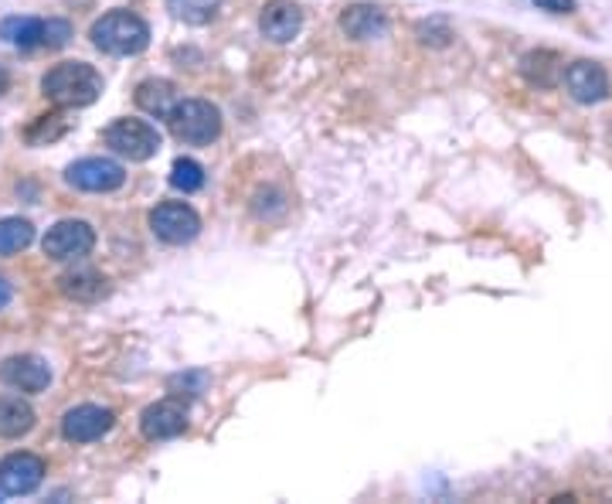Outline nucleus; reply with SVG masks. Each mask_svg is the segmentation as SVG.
I'll list each match as a JSON object with an SVG mask.
<instances>
[{"label": "nucleus", "mask_w": 612, "mask_h": 504, "mask_svg": "<svg viewBox=\"0 0 612 504\" xmlns=\"http://www.w3.org/2000/svg\"><path fill=\"white\" fill-rule=\"evenodd\" d=\"M341 32L354 41H374L388 32V17L374 4H350L341 11Z\"/></svg>", "instance_id": "nucleus-14"}, {"label": "nucleus", "mask_w": 612, "mask_h": 504, "mask_svg": "<svg viewBox=\"0 0 612 504\" xmlns=\"http://www.w3.org/2000/svg\"><path fill=\"white\" fill-rule=\"evenodd\" d=\"M140 430L146 440H174L188 430V413L181 402H174V399L153 402V406H146L140 416Z\"/></svg>", "instance_id": "nucleus-11"}, {"label": "nucleus", "mask_w": 612, "mask_h": 504, "mask_svg": "<svg viewBox=\"0 0 612 504\" xmlns=\"http://www.w3.org/2000/svg\"><path fill=\"white\" fill-rule=\"evenodd\" d=\"M11 304V284L4 280V276H0V311H4Z\"/></svg>", "instance_id": "nucleus-26"}, {"label": "nucleus", "mask_w": 612, "mask_h": 504, "mask_svg": "<svg viewBox=\"0 0 612 504\" xmlns=\"http://www.w3.org/2000/svg\"><path fill=\"white\" fill-rule=\"evenodd\" d=\"M65 181L79 191H89V194H110L126 185V171H123V164H116L110 158H82V161L68 164Z\"/></svg>", "instance_id": "nucleus-7"}, {"label": "nucleus", "mask_w": 612, "mask_h": 504, "mask_svg": "<svg viewBox=\"0 0 612 504\" xmlns=\"http://www.w3.org/2000/svg\"><path fill=\"white\" fill-rule=\"evenodd\" d=\"M8 86H11V75H8V68H4V65H0V96L8 92Z\"/></svg>", "instance_id": "nucleus-27"}, {"label": "nucleus", "mask_w": 612, "mask_h": 504, "mask_svg": "<svg viewBox=\"0 0 612 504\" xmlns=\"http://www.w3.org/2000/svg\"><path fill=\"white\" fill-rule=\"evenodd\" d=\"M534 4L548 14H575V0H534Z\"/></svg>", "instance_id": "nucleus-25"}, {"label": "nucleus", "mask_w": 612, "mask_h": 504, "mask_svg": "<svg viewBox=\"0 0 612 504\" xmlns=\"http://www.w3.org/2000/svg\"><path fill=\"white\" fill-rule=\"evenodd\" d=\"M35 430V410L21 395H0V440H17Z\"/></svg>", "instance_id": "nucleus-16"}, {"label": "nucleus", "mask_w": 612, "mask_h": 504, "mask_svg": "<svg viewBox=\"0 0 612 504\" xmlns=\"http://www.w3.org/2000/svg\"><path fill=\"white\" fill-rule=\"evenodd\" d=\"M170 185L177 191H184V194L197 191L204 185V167L197 161H191V158H177L174 167H170Z\"/></svg>", "instance_id": "nucleus-22"}, {"label": "nucleus", "mask_w": 612, "mask_h": 504, "mask_svg": "<svg viewBox=\"0 0 612 504\" xmlns=\"http://www.w3.org/2000/svg\"><path fill=\"white\" fill-rule=\"evenodd\" d=\"M89 38H92V45L99 48V52L116 55V59H126V55L146 52L150 28H146L143 17H137V14H130V11H110V14H102V17L92 24Z\"/></svg>", "instance_id": "nucleus-2"}, {"label": "nucleus", "mask_w": 612, "mask_h": 504, "mask_svg": "<svg viewBox=\"0 0 612 504\" xmlns=\"http://www.w3.org/2000/svg\"><path fill=\"white\" fill-rule=\"evenodd\" d=\"M35 242V225L28 218H0V256H14Z\"/></svg>", "instance_id": "nucleus-20"}, {"label": "nucleus", "mask_w": 612, "mask_h": 504, "mask_svg": "<svg viewBox=\"0 0 612 504\" xmlns=\"http://www.w3.org/2000/svg\"><path fill=\"white\" fill-rule=\"evenodd\" d=\"M72 24L65 17H48L41 21V48H51V52H59V48H65L72 41Z\"/></svg>", "instance_id": "nucleus-23"}, {"label": "nucleus", "mask_w": 612, "mask_h": 504, "mask_svg": "<svg viewBox=\"0 0 612 504\" xmlns=\"http://www.w3.org/2000/svg\"><path fill=\"white\" fill-rule=\"evenodd\" d=\"M95 245V232L89 222H79V218H65V222H55L51 229L44 232L41 239V249L48 260H82L89 256Z\"/></svg>", "instance_id": "nucleus-6"}, {"label": "nucleus", "mask_w": 612, "mask_h": 504, "mask_svg": "<svg viewBox=\"0 0 612 504\" xmlns=\"http://www.w3.org/2000/svg\"><path fill=\"white\" fill-rule=\"evenodd\" d=\"M561 75H565L569 96L575 99V103H582V106L602 103V99L609 96V75H605V68L599 62H589V59L572 62Z\"/></svg>", "instance_id": "nucleus-10"}, {"label": "nucleus", "mask_w": 612, "mask_h": 504, "mask_svg": "<svg viewBox=\"0 0 612 504\" xmlns=\"http://www.w3.org/2000/svg\"><path fill=\"white\" fill-rule=\"evenodd\" d=\"M137 106L150 116H164L177 106V86L167 79H146L137 86Z\"/></svg>", "instance_id": "nucleus-17"}, {"label": "nucleus", "mask_w": 612, "mask_h": 504, "mask_svg": "<svg viewBox=\"0 0 612 504\" xmlns=\"http://www.w3.org/2000/svg\"><path fill=\"white\" fill-rule=\"evenodd\" d=\"M41 92L48 103H55L59 110H82L99 99L102 75L89 62H59L55 68L44 72Z\"/></svg>", "instance_id": "nucleus-1"}, {"label": "nucleus", "mask_w": 612, "mask_h": 504, "mask_svg": "<svg viewBox=\"0 0 612 504\" xmlns=\"http://www.w3.org/2000/svg\"><path fill=\"white\" fill-rule=\"evenodd\" d=\"M59 287L65 297L72 300H79V304H95V300H102L110 293V284H106V276H102L99 269L92 266H79V269H68L59 276Z\"/></svg>", "instance_id": "nucleus-15"}, {"label": "nucleus", "mask_w": 612, "mask_h": 504, "mask_svg": "<svg viewBox=\"0 0 612 504\" xmlns=\"http://www.w3.org/2000/svg\"><path fill=\"white\" fill-rule=\"evenodd\" d=\"M303 28V11L293 4V0H269L259 14V32L276 41V45H286L299 35Z\"/></svg>", "instance_id": "nucleus-13"}, {"label": "nucleus", "mask_w": 612, "mask_h": 504, "mask_svg": "<svg viewBox=\"0 0 612 504\" xmlns=\"http://www.w3.org/2000/svg\"><path fill=\"white\" fill-rule=\"evenodd\" d=\"M561 72H565V68H561V59L554 52H527L521 59V75L531 86L548 89V86H554L561 79Z\"/></svg>", "instance_id": "nucleus-18"}, {"label": "nucleus", "mask_w": 612, "mask_h": 504, "mask_svg": "<svg viewBox=\"0 0 612 504\" xmlns=\"http://www.w3.org/2000/svg\"><path fill=\"white\" fill-rule=\"evenodd\" d=\"M102 140H106V147L116 150L119 158H130V161H137V164L150 161V158L161 150L157 126H150L146 119H133V116L110 123L106 134H102Z\"/></svg>", "instance_id": "nucleus-4"}, {"label": "nucleus", "mask_w": 612, "mask_h": 504, "mask_svg": "<svg viewBox=\"0 0 612 504\" xmlns=\"http://www.w3.org/2000/svg\"><path fill=\"white\" fill-rule=\"evenodd\" d=\"M167 11L184 21V24H194V28H201V24H212L221 11V0H167Z\"/></svg>", "instance_id": "nucleus-21"}, {"label": "nucleus", "mask_w": 612, "mask_h": 504, "mask_svg": "<svg viewBox=\"0 0 612 504\" xmlns=\"http://www.w3.org/2000/svg\"><path fill=\"white\" fill-rule=\"evenodd\" d=\"M150 232L167 245H188L201 232V218L184 201H164L150 212Z\"/></svg>", "instance_id": "nucleus-5"}, {"label": "nucleus", "mask_w": 612, "mask_h": 504, "mask_svg": "<svg viewBox=\"0 0 612 504\" xmlns=\"http://www.w3.org/2000/svg\"><path fill=\"white\" fill-rule=\"evenodd\" d=\"M416 32H419V41H422V45H432V48H446V45L452 41V28H449L443 17L422 21Z\"/></svg>", "instance_id": "nucleus-24"}, {"label": "nucleus", "mask_w": 612, "mask_h": 504, "mask_svg": "<svg viewBox=\"0 0 612 504\" xmlns=\"http://www.w3.org/2000/svg\"><path fill=\"white\" fill-rule=\"evenodd\" d=\"M0 497H4V491H0Z\"/></svg>", "instance_id": "nucleus-28"}, {"label": "nucleus", "mask_w": 612, "mask_h": 504, "mask_svg": "<svg viewBox=\"0 0 612 504\" xmlns=\"http://www.w3.org/2000/svg\"><path fill=\"white\" fill-rule=\"evenodd\" d=\"M44 481V461L35 453H11L0 461V491L4 497H21L38 491Z\"/></svg>", "instance_id": "nucleus-8"}, {"label": "nucleus", "mask_w": 612, "mask_h": 504, "mask_svg": "<svg viewBox=\"0 0 612 504\" xmlns=\"http://www.w3.org/2000/svg\"><path fill=\"white\" fill-rule=\"evenodd\" d=\"M113 423H116L113 410L86 402V406H75L62 416V437L68 443H95L113 430Z\"/></svg>", "instance_id": "nucleus-9"}, {"label": "nucleus", "mask_w": 612, "mask_h": 504, "mask_svg": "<svg viewBox=\"0 0 612 504\" xmlns=\"http://www.w3.org/2000/svg\"><path fill=\"white\" fill-rule=\"evenodd\" d=\"M0 378L17 392H44L51 386V368L38 355H14L0 365Z\"/></svg>", "instance_id": "nucleus-12"}, {"label": "nucleus", "mask_w": 612, "mask_h": 504, "mask_svg": "<svg viewBox=\"0 0 612 504\" xmlns=\"http://www.w3.org/2000/svg\"><path fill=\"white\" fill-rule=\"evenodd\" d=\"M167 126L170 134L181 140V143H212L218 140L221 134V110L215 103H208V99H177V106L167 113Z\"/></svg>", "instance_id": "nucleus-3"}, {"label": "nucleus", "mask_w": 612, "mask_h": 504, "mask_svg": "<svg viewBox=\"0 0 612 504\" xmlns=\"http://www.w3.org/2000/svg\"><path fill=\"white\" fill-rule=\"evenodd\" d=\"M0 38L14 48H41V17H4Z\"/></svg>", "instance_id": "nucleus-19"}]
</instances>
